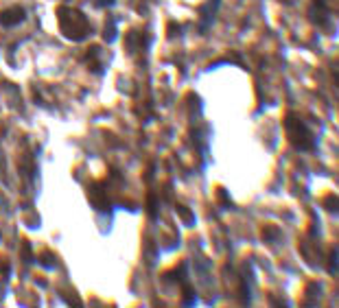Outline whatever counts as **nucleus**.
I'll return each mask as SVG.
<instances>
[{"mask_svg":"<svg viewBox=\"0 0 339 308\" xmlns=\"http://www.w3.org/2000/svg\"><path fill=\"white\" fill-rule=\"evenodd\" d=\"M57 20H59V29L62 33L73 42H81L83 37L90 35V22L83 16L79 9H70V7H59L57 9Z\"/></svg>","mask_w":339,"mask_h":308,"instance_id":"obj_1","label":"nucleus"},{"mask_svg":"<svg viewBox=\"0 0 339 308\" xmlns=\"http://www.w3.org/2000/svg\"><path fill=\"white\" fill-rule=\"evenodd\" d=\"M285 132H287V138H289L291 147L295 151H302V153H311L315 151V136L313 132L304 125V120L300 118L298 114L289 111L285 116Z\"/></svg>","mask_w":339,"mask_h":308,"instance_id":"obj_2","label":"nucleus"},{"mask_svg":"<svg viewBox=\"0 0 339 308\" xmlns=\"http://www.w3.org/2000/svg\"><path fill=\"white\" fill-rule=\"evenodd\" d=\"M88 195H90V203L98 210V212H112V201H110V195H107V190H105V184L94 181L90 186V190H88Z\"/></svg>","mask_w":339,"mask_h":308,"instance_id":"obj_3","label":"nucleus"},{"mask_svg":"<svg viewBox=\"0 0 339 308\" xmlns=\"http://www.w3.org/2000/svg\"><path fill=\"white\" fill-rule=\"evenodd\" d=\"M217 9H219V0H210V2H206L204 7L199 9V16H201L199 33H206V31H208V26L213 24V20H215Z\"/></svg>","mask_w":339,"mask_h":308,"instance_id":"obj_4","label":"nucleus"},{"mask_svg":"<svg viewBox=\"0 0 339 308\" xmlns=\"http://www.w3.org/2000/svg\"><path fill=\"white\" fill-rule=\"evenodd\" d=\"M22 20H24V11H22V7H9V9H4V11H0V24L7 26V29L20 24Z\"/></svg>","mask_w":339,"mask_h":308,"instance_id":"obj_5","label":"nucleus"},{"mask_svg":"<svg viewBox=\"0 0 339 308\" xmlns=\"http://www.w3.org/2000/svg\"><path fill=\"white\" fill-rule=\"evenodd\" d=\"M311 20L315 22V24H322V26H326V22H328V7H322V4H315L313 9H311Z\"/></svg>","mask_w":339,"mask_h":308,"instance_id":"obj_6","label":"nucleus"},{"mask_svg":"<svg viewBox=\"0 0 339 308\" xmlns=\"http://www.w3.org/2000/svg\"><path fill=\"white\" fill-rule=\"evenodd\" d=\"M177 214H180L182 223H184L186 227H193V225H195V217H193V212L186 208V205H177Z\"/></svg>","mask_w":339,"mask_h":308,"instance_id":"obj_7","label":"nucleus"},{"mask_svg":"<svg viewBox=\"0 0 339 308\" xmlns=\"http://www.w3.org/2000/svg\"><path fill=\"white\" fill-rule=\"evenodd\" d=\"M140 33L138 31H131L129 35H127V42H125V48L127 50H136L138 46H145V40H138Z\"/></svg>","mask_w":339,"mask_h":308,"instance_id":"obj_8","label":"nucleus"},{"mask_svg":"<svg viewBox=\"0 0 339 308\" xmlns=\"http://www.w3.org/2000/svg\"><path fill=\"white\" fill-rule=\"evenodd\" d=\"M280 239V230H278L276 225H267V227H263V241H267V242H274Z\"/></svg>","mask_w":339,"mask_h":308,"instance_id":"obj_9","label":"nucleus"},{"mask_svg":"<svg viewBox=\"0 0 339 308\" xmlns=\"http://www.w3.org/2000/svg\"><path fill=\"white\" fill-rule=\"evenodd\" d=\"M147 210H149V219L155 221V217H158V197L153 193L147 195Z\"/></svg>","mask_w":339,"mask_h":308,"instance_id":"obj_10","label":"nucleus"},{"mask_svg":"<svg viewBox=\"0 0 339 308\" xmlns=\"http://www.w3.org/2000/svg\"><path fill=\"white\" fill-rule=\"evenodd\" d=\"M116 22L114 20H107V24H105V31H103V40L105 42H114L116 40Z\"/></svg>","mask_w":339,"mask_h":308,"instance_id":"obj_11","label":"nucleus"},{"mask_svg":"<svg viewBox=\"0 0 339 308\" xmlns=\"http://www.w3.org/2000/svg\"><path fill=\"white\" fill-rule=\"evenodd\" d=\"M40 263L44 264L46 269H55V264H57V260H55V256L50 254V251H42V254H40Z\"/></svg>","mask_w":339,"mask_h":308,"instance_id":"obj_12","label":"nucleus"},{"mask_svg":"<svg viewBox=\"0 0 339 308\" xmlns=\"http://www.w3.org/2000/svg\"><path fill=\"white\" fill-rule=\"evenodd\" d=\"M324 208H326L328 212H337L339 203H337V197H335V195H328V197H324Z\"/></svg>","mask_w":339,"mask_h":308,"instance_id":"obj_13","label":"nucleus"},{"mask_svg":"<svg viewBox=\"0 0 339 308\" xmlns=\"http://www.w3.org/2000/svg\"><path fill=\"white\" fill-rule=\"evenodd\" d=\"M337 263H339L337 249H333L331 251V258H328V271H331V273H337Z\"/></svg>","mask_w":339,"mask_h":308,"instance_id":"obj_14","label":"nucleus"},{"mask_svg":"<svg viewBox=\"0 0 339 308\" xmlns=\"http://www.w3.org/2000/svg\"><path fill=\"white\" fill-rule=\"evenodd\" d=\"M22 258H24V263H33V251H31L29 241L22 242Z\"/></svg>","mask_w":339,"mask_h":308,"instance_id":"obj_15","label":"nucleus"},{"mask_svg":"<svg viewBox=\"0 0 339 308\" xmlns=\"http://www.w3.org/2000/svg\"><path fill=\"white\" fill-rule=\"evenodd\" d=\"M217 195H219V203L223 205V208H232V201L228 199V193H225V188H219V190H217Z\"/></svg>","mask_w":339,"mask_h":308,"instance_id":"obj_16","label":"nucleus"},{"mask_svg":"<svg viewBox=\"0 0 339 308\" xmlns=\"http://www.w3.org/2000/svg\"><path fill=\"white\" fill-rule=\"evenodd\" d=\"M182 291H184V302L186 304H193V300H195V291H193L188 284H182Z\"/></svg>","mask_w":339,"mask_h":308,"instance_id":"obj_17","label":"nucleus"},{"mask_svg":"<svg viewBox=\"0 0 339 308\" xmlns=\"http://www.w3.org/2000/svg\"><path fill=\"white\" fill-rule=\"evenodd\" d=\"M114 2H116V0H97L98 7H112Z\"/></svg>","mask_w":339,"mask_h":308,"instance_id":"obj_18","label":"nucleus"}]
</instances>
